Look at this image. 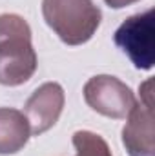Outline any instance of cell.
Returning <instances> with one entry per match:
<instances>
[{
    "label": "cell",
    "instance_id": "2",
    "mask_svg": "<svg viewBox=\"0 0 155 156\" xmlns=\"http://www.w3.org/2000/svg\"><path fill=\"white\" fill-rule=\"evenodd\" d=\"M42 16L66 45H82L97 33L102 11L93 0H42Z\"/></svg>",
    "mask_w": 155,
    "mask_h": 156
},
{
    "label": "cell",
    "instance_id": "4",
    "mask_svg": "<svg viewBox=\"0 0 155 156\" xmlns=\"http://www.w3.org/2000/svg\"><path fill=\"white\" fill-rule=\"evenodd\" d=\"M86 104L99 115L113 120H122L135 107L137 98L133 91L117 76L97 75L91 76L82 89Z\"/></svg>",
    "mask_w": 155,
    "mask_h": 156
},
{
    "label": "cell",
    "instance_id": "7",
    "mask_svg": "<svg viewBox=\"0 0 155 156\" xmlns=\"http://www.w3.org/2000/svg\"><path fill=\"white\" fill-rule=\"evenodd\" d=\"M31 129L26 115L13 107H0V154L20 153L29 142Z\"/></svg>",
    "mask_w": 155,
    "mask_h": 156
},
{
    "label": "cell",
    "instance_id": "1",
    "mask_svg": "<svg viewBox=\"0 0 155 156\" xmlns=\"http://www.w3.org/2000/svg\"><path fill=\"white\" fill-rule=\"evenodd\" d=\"M39 67L31 27L24 16L0 15V85L17 87L29 82Z\"/></svg>",
    "mask_w": 155,
    "mask_h": 156
},
{
    "label": "cell",
    "instance_id": "5",
    "mask_svg": "<svg viewBox=\"0 0 155 156\" xmlns=\"http://www.w3.org/2000/svg\"><path fill=\"white\" fill-rule=\"evenodd\" d=\"M64 89L57 82H46L39 85L24 105V115L29 122L31 134L39 136L49 131L62 115L64 109Z\"/></svg>",
    "mask_w": 155,
    "mask_h": 156
},
{
    "label": "cell",
    "instance_id": "9",
    "mask_svg": "<svg viewBox=\"0 0 155 156\" xmlns=\"http://www.w3.org/2000/svg\"><path fill=\"white\" fill-rule=\"evenodd\" d=\"M139 93H141V102H142V104L153 105V100H152V78H148V80L139 87Z\"/></svg>",
    "mask_w": 155,
    "mask_h": 156
},
{
    "label": "cell",
    "instance_id": "3",
    "mask_svg": "<svg viewBox=\"0 0 155 156\" xmlns=\"http://www.w3.org/2000/svg\"><path fill=\"white\" fill-rule=\"evenodd\" d=\"M155 13L146 9L144 13L131 15L117 27L113 42L131 60L137 69L150 71L155 64Z\"/></svg>",
    "mask_w": 155,
    "mask_h": 156
},
{
    "label": "cell",
    "instance_id": "8",
    "mask_svg": "<svg viewBox=\"0 0 155 156\" xmlns=\"http://www.w3.org/2000/svg\"><path fill=\"white\" fill-rule=\"evenodd\" d=\"M73 147L75 156H113L108 142L91 131H77L73 133Z\"/></svg>",
    "mask_w": 155,
    "mask_h": 156
},
{
    "label": "cell",
    "instance_id": "6",
    "mask_svg": "<svg viewBox=\"0 0 155 156\" xmlns=\"http://www.w3.org/2000/svg\"><path fill=\"white\" fill-rule=\"evenodd\" d=\"M122 127V145L130 156H155L153 105L137 102Z\"/></svg>",
    "mask_w": 155,
    "mask_h": 156
},
{
    "label": "cell",
    "instance_id": "10",
    "mask_svg": "<svg viewBox=\"0 0 155 156\" xmlns=\"http://www.w3.org/2000/svg\"><path fill=\"white\" fill-rule=\"evenodd\" d=\"M106 2V5H110L112 9H124V7H128V5H131V4H137V2H141V0H104Z\"/></svg>",
    "mask_w": 155,
    "mask_h": 156
}]
</instances>
